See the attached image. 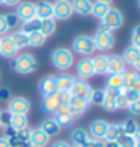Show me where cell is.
I'll use <instances>...</instances> for the list:
<instances>
[{"instance_id":"obj_26","label":"cell","mask_w":140,"mask_h":147,"mask_svg":"<svg viewBox=\"0 0 140 147\" xmlns=\"http://www.w3.org/2000/svg\"><path fill=\"white\" fill-rule=\"evenodd\" d=\"M93 69H95V75H105L107 74V56L105 54H98L92 57Z\"/></svg>"},{"instance_id":"obj_54","label":"cell","mask_w":140,"mask_h":147,"mask_svg":"<svg viewBox=\"0 0 140 147\" xmlns=\"http://www.w3.org/2000/svg\"><path fill=\"white\" fill-rule=\"evenodd\" d=\"M105 147H119L116 141H105Z\"/></svg>"},{"instance_id":"obj_45","label":"cell","mask_w":140,"mask_h":147,"mask_svg":"<svg viewBox=\"0 0 140 147\" xmlns=\"http://www.w3.org/2000/svg\"><path fill=\"white\" fill-rule=\"evenodd\" d=\"M9 32V27L6 24V20H5V15L0 14V36H6Z\"/></svg>"},{"instance_id":"obj_57","label":"cell","mask_w":140,"mask_h":147,"mask_svg":"<svg viewBox=\"0 0 140 147\" xmlns=\"http://www.w3.org/2000/svg\"><path fill=\"white\" fill-rule=\"evenodd\" d=\"M136 138H137V141H140V128H139V131L136 134Z\"/></svg>"},{"instance_id":"obj_51","label":"cell","mask_w":140,"mask_h":147,"mask_svg":"<svg viewBox=\"0 0 140 147\" xmlns=\"http://www.w3.org/2000/svg\"><path fill=\"white\" fill-rule=\"evenodd\" d=\"M20 3H21V0H5V2H3L5 6H17Z\"/></svg>"},{"instance_id":"obj_9","label":"cell","mask_w":140,"mask_h":147,"mask_svg":"<svg viewBox=\"0 0 140 147\" xmlns=\"http://www.w3.org/2000/svg\"><path fill=\"white\" fill-rule=\"evenodd\" d=\"M71 93H72V96H77V98L89 101L90 93H92V87L88 83V80L74 78V83H72V87H71Z\"/></svg>"},{"instance_id":"obj_39","label":"cell","mask_w":140,"mask_h":147,"mask_svg":"<svg viewBox=\"0 0 140 147\" xmlns=\"http://www.w3.org/2000/svg\"><path fill=\"white\" fill-rule=\"evenodd\" d=\"M5 20H6V24H8L9 30L11 29H17L20 24H21V21L18 20V17L15 14H5Z\"/></svg>"},{"instance_id":"obj_58","label":"cell","mask_w":140,"mask_h":147,"mask_svg":"<svg viewBox=\"0 0 140 147\" xmlns=\"http://www.w3.org/2000/svg\"><path fill=\"white\" fill-rule=\"evenodd\" d=\"M3 2H5V0H0V5H3Z\"/></svg>"},{"instance_id":"obj_52","label":"cell","mask_w":140,"mask_h":147,"mask_svg":"<svg viewBox=\"0 0 140 147\" xmlns=\"http://www.w3.org/2000/svg\"><path fill=\"white\" fill-rule=\"evenodd\" d=\"M0 147H11V146H9V143H8V140H6V137H5V135H2V137H0Z\"/></svg>"},{"instance_id":"obj_6","label":"cell","mask_w":140,"mask_h":147,"mask_svg":"<svg viewBox=\"0 0 140 147\" xmlns=\"http://www.w3.org/2000/svg\"><path fill=\"white\" fill-rule=\"evenodd\" d=\"M74 14L72 11L71 0H56L53 3V18L59 20V21H66Z\"/></svg>"},{"instance_id":"obj_7","label":"cell","mask_w":140,"mask_h":147,"mask_svg":"<svg viewBox=\"0 0 140 147\" xmlns=\"http://www.w3.org/2000/svg\"><path fill=\"white\" fill-rule=\"evenodd\" d=\"M30 101L24 96H15V98H11L8 101V113L11 114H23V116H27L29 111H30Z\"/></svg>"},{"instance_id":"obj_19","label":"cell","mask_w":140,"mask_h":147,"mask_svg":"<svg viewBox=\"0 0 140 147\" xmlns=\"http://www.w3.org/2000/svg\"><path fill=\"white\" fill-rule=\"evenodd\" d=\"M71 141H72V146H75V147H88L90 137L86 129L75 128L71 131Z\"/></svg>"},{"instance_id":"obj_56","label":"cell","mask_w":140,"mask_h":147,"mask_svg":"<svg viewBox=\"0 0 140 147\" xmlns=\"http://www.w3.org/2000/svg\"><path fill=\"white\" fill-rule=\"evenodd\" d=\"M97 2H103V3H109V5H111L113 0H97Z\"/></svg>"},{"instance_id":"obj_23","label":"cell","mask_w":140,"mask_h":147,"mask_svg":"<svg viewBox=\"0 0 140 147\" xmlns=\"http://www.w3.org/2000/svg\"><path fill=\"white\" fill-rule=\"evenodd\" d=\"M57 80V89L59 92H71L72 83H74V77L68 72H62L56 77Z\"/></svg>"},{"instance_id":"obj_20","label":"cell","mask_w":140,"mask_h":147,"mask_svg":"<svg viewBox=\"0 0 140 147\" xmlns=\"http://www.w3.org/2000/svg\"><path fill=\"white\" fill-rule=\"evenodd\" d=\"M29 143L35 147H47L50 144V137L41 129V128H35L30 132V140Z\"/></svg>"},{"instance_id":"obj_61","label":"cell","mask_w":140,"mask_h":147,"mask_svg":"<svg viewBox=\"0 0 140 147\" xmlns=\"http://www.w3.org/2000/svg\"><path fill=\"white\" fill-rule=\"evenodd\" d=\"M137 48H139V50H140V44H139V45H137Z\"/></svg>"},{"instance_id":"obj_63","label":"cell","mask_w":140,"mask_h":147,"mask_svg":"<svg viewBox=\"0 0 140 147\" xmlns=\"http://www.w3.org/2000/svg\"><path fill=\"white\" fill-rule=\"evenodd\" d=\"M71 147H75V146H71Z\"/></svg>"},{"instance_id":"obj_37","label":"cell","mask_w":140,"mask_h":147,"mask_svg":"<svg viewBox=\"0 0 140 147\" xmlns=\"http://www.w3.org/2000/svg\"><path fill=\"white\" fill-rule=\"evenodd\" d=\"M104 89H92V93H90V98H89V102L93 104V105H103L104 102Z\"/></svg>"},{"instance_id":"obj_49","label":"cell","mask_w":140,"mask_h":147,"mask_svg":"<svg viewBox=\"0 0 140 147\" xmlns=\"http://www.w3.org/2000/svg\"><path fill=\"white\" fill-rule=\"evenodd\" d=\"M88 147H105V141L104 140H93V138H90Z\"/></svg>"},{"instance_id":"obj_10","label":"cell","mask_w":140,"mask_h":147,"mask_svg":"<svg viewBox=\"0 0 140 147\" xmlns=\"http://www.w3.org/2000/svg\"><path fill=\"white\" fill-rule=\"evenodd\" d=\"M15 15L18 17V20L21 23L29 21L32 18H36V5L33 2H21L20 5H17Z\"/></svg>"},{"instance_id":"obj_42","label":"cell","mask_w":140,"mask_h":147,"mask_svg":"<svg viewBox=\"0 0 140 147\" xmlns=\"http://www.w3.org/2000/svg\"><path fill=\"white\" fill-rule=\"evenodd\" d=\"M0 125H2V129L9 128L11 126V113L2 110V114H0Z\"/></svg>"},{"instance_id":"obj_15","label":"cell","mask_w":140,"mask_h":147,"mask_svg":"<svg viewBox=\"0 0 140 147\" xmlns=\"http://www.w3.org/2000/svg\"><path fill=\"white\" fill-rule=\"evenodd\" d=\"M69 107H71V114H72V117H74V120H77V119H80L86 111L89 110L90 102L86 101V99L72 96V99L69 101Z\"/></svg>"},{"instance_id":"obj_43","label":"cell","mask_w":140,"mask_h":147,"mask_svg":"<svg viewBox=\"0 0 140 147\" xmlns=\"http://www.w3.org/2000/svg\"><path fill=\"white\" fill-rule=\"evenodd\" d=\"M140 44V24H137L131 32V45L137 47Z\"/></svg>"},{"instance_id":"obj_53","label":"cell","mask_w":140,"mask_h":147,"mask_svg":"<svg viewBox=\"0 0 140 147\" xmlns=\"http://www.w3.org/2000/svg\"><path fill=\"white\" fill-rule=\"evenodd\" d=\"M133 68H134V71L137 72V74H140V57L134 62V65H133Z\"/></svg>"},{"instance_id":"obj_1","label":"cell","mask_w":140,"mask_h":147,"mask_svg":"<svg viewBox=\"0 0 140 147\" xmlns=\"http://www.w3.org/2000/svg\"><path fill=\"white\" fill-rule=\"evenodd\" d=\"M51 65L57 71L66 72L74 66V53L66 47H59L51 53Z\"/></svg>"},{"instance_id":"obj_38","label":"cell","mask_w":140,"mask_h":147,"mask_svg":"<svg viewBox=\"0 0 140 147\" xmlns=\"http://www.w3.org/2000/svg\"><path fill=\"white\" fill-rule=\"evenodd\" d=\"M121 93L124 95L126 104L134 102V101H137V99H140V95H139V93H136L134 90H131L130 87H124V89H121Z\"/></svg>"},{"instance_id":"obj_60","label":"cell","mask_w":140,"mask_h":147,"mask_svg":"<svg viewBox=\"0 0 140 147\" xmlns=\"http://www.w3.org/2000/svg\"><path fill=\"white\" fill-rule=\"evenodd\" d=\"M0 114H2V110H0ZM0 129H2V125H0Z\"/></svg>"},{"instance_id":"obj_21","label":"cell","mask_w":140,"mask_h":147,"mask_svg":"<svg viewBox=\"0 0 140 147\" xmlns=\"http://www.w3.org/2000/svg\"><path fill=\"white\" fill-rule=\"evenodd\" d=\"M71 5H72V11L75 14L82 15V17H88L92 12L93 2L92 0H71Z\"/></svg>"},{"instance_id":"obj_11","label":"cell","mask_w":140,"mask_h":147,"mask_svg":"<svg viewBox=\"0 0 140 147\" xmlns=\"http://www.w3.org/2000/svg\"><path fill=\"white\" fill-rule=\"evenodd\" d=\"M38 90L42 96H48V95H54L59 92L57 89V80L54 75H47L44 78L39 80L38 83Z\"/></svg>"},{"instance_id":"obj_47","label":"cell","mask_w":140,"mask_h":147,"mask_svg":"<svg viewBox=\"0 0 140 147\" xmlns=\"http://www.w3.org/2000/svg\"><path fill=\"white\" fill-rule=\"evenodd\" d=\"M9 99H11L9 89H6V87H0V102H8Z\"/></svg>"},{"instance_id":"obj_22","label":"cell","mask_w":140,"mask_h":147,"mask_svg":"<svg viewBox=\"0 0 140 147\" xmlns=\"http://www.w3.org/2000/svg\"><path fill=\"white\" fill-rule=\"evenodd\" d=\"M36 5V18L39 20H47L53 18V3L48 0H39Z\"/></svg>"},{"instance_id":"obj_41","label":"cell","mask_w":140,"mask_h":147,"mask_svg":"<svg viewBox=\"0 0 140 147\" xmlns=\"http://www.w3.org/2000/svg\"><path fill=\"white\" fill-rule=\"evenodd\" d=\"M121 75H122V80H124V86H125V87H128V84L139 75V74H137L134 69H131V71H126V69H125Z\"/></svg>"},{"instance_id":"obj_13","label":"cell","mask_w":140,"mask_h":147,"mask_svg":"<svg viewBox=\"0 0 140 147\" xmlns=\"http://www.w3.org/2000/svg\"><path fill=\"white\" fill-rule=\"evenodd\" d=\"M18 54V48L12 41L11 35H6L0 38V56L6 59H14Z\"/></svg>"},{"instance_id":"obj_2","label":"cell","mask_w":140,"mask_h":147,"mask_svg":"<svg viewBox=\"0 0 140 147\" xmlns=\"http://www.w3.org/2000/svg\"><path fill=\"white\" fill-rule=\"evenodd\" d=\"M11 66L15 72L21 74V75H29L38 69V60L30 53H23V54H17L12 59Z\"/></svg>"},{"instance_id":"obj_55","label":"cell","mask_w":140,"mask_h":147,"mask_svg":"<svg viewBox=\"0 0 140 147\" xmlns=\"http://www.w3.org/2000/svg\"><path fill=\"white\" fill-rule=\"evenodd\" d=\"M20 147H35V146H32L30 143H24V144H21Z\"/></svg>"},{"instance_id":"obj_18","label":"cell","mask_w":140,"mask_h":147,"mask_svg":"<svg viewBox=\"0 0 140 147\" xmlns=\"http://www.w3.org/2000/svg\"><path fill=\"white\" fill-rule=\"evenodd\" d=\"M125 62L122 56L119 54H110L107 56V75L109 74H122L125 71Z\"/></svg>"},{"instance_id":"obj_30","label":"cell","mask_w":140,"mask_h":147,"mask_svg":"<svg viewBox=\"0 0 140 147\" xmlns=\"http://www.w3.org/2000/svg\"><path fill=\"white\" fill-rule=\"evenodd\" d=\"M111 8V6L109 3H103V2H93L92 5V12H90V15H93L95 18H98L99 21L104 18V15L109 12V9Z\"/></svg>"},{"instance_id":"obj_50","label":"cell","mask_w":140,"mask_h":147,"mask_svg":"<svg viewBox=\"0 0 140 147\" xmlns=\"http://www.w3.org/2000/svg\"><path fill=\"white\" fill-rule=\"evenodd\" d=\"M51 147H71V144L68 141H65V140H57L56 143H53Z\"/></svg>"},{"instance_id":"obj_25","label":"cell","mask_w":140,"mask_h":147,"mask_svg":"<svg viewBox=\"0 0 140 147\" xmlns=\"http://www.w3.org/2000/svg\"><path fill=\"white\" fill-rule=\"evenodd\" d=\"M122 135H124V129L121 123H109L104 141H118V138Z\"/></svg>"},{"instance_id":"obj_34","label":"cell","mask_w":140,"mask_h":147,"mask_svg":"<svg viewBox=\"0 0 140 147\" xmlns=\"http://www.w3.org/2000/svg\"><path fill=\"white\" fill-rule=\"evenodd\" d=\"M47 41V38L42 35L41 32H33L29 35V47H35V48H39L42 47Z\"/></svg>"},{"instance_id":"obj_35","label":"cell","mask_w":140,"mask_h":147,"mask_svg":"<svg viewBox=\"0 0 140 147\" xmlns=\"http://www.w3.org/2000/svg\"><path fill=\"white\" fill-rule=\"evenodd\" d=\"M118 146L119 147H136L137 146V138L136 135H128V134H124L122 137L118 138Z\"/></svg>"},{"instance_id":"obj_32","label":"cell","mask_w":140,"mask_h":147,"mask_svg":"<svg viewBox=\"0 0 140 147\" xmlns=\"http://www.w3.org/2000/svg\"><path fill=\"white\" fill-rule=\"evenodd\" d=\"M39 26H41V20L39 18H32V20H29V21L21 23V29L20 30L30 35V33H33V32H39Z\"/></svg>"},{"instance_id":"obj_40","label":"cell","mask_w":140,"mask_h":147,"mask_svg":"<svg viewBox=\"0 0 140 147\" xmlns=\"http://www.w3.org/2000/svg\"><path fill=\"white\" fill-rule=\"evenodd\" d=\"M126 110H128V113L131 116L140 117V99H137V101H134V102L126 104Z\"/></svg>"},{"instance_id":"obj_16","label":"cell","mask_w":140,"mask_h":147,"mask_svg":"<svg viewBox=\"0 0 140 147\" xmlns=\"http://www.w3.org/2000/svg\"><path fill=\"white\" fill-rule=\"evenodd\" d=\"M104 93H105V96H104V102H103V108L107 111V113H113V111H116V99L118 96L121 95V90L119 89H111V87H105L104 89Z\"/></svg>"},{"instance_id":"obj_31","label":"cell","mask_w":140,"mask_h":147,"mask_svg":"<svg viewBox=\"0 0 140 147\" xmlns=\"http://www.w3.org/2000/svg\"><path fill=\"white\" fill-rule=\"evenodd\" d=\"M11 38H12V41H14V44L17 45L18 50L29 47V35H27V33H24L21 30H17V32H14L11 35Z\"/></svg>"},{"instance_id":"obj_36","label":"cell","mask_w":140,"mask_h":147,"mask_svg":"<svg viewBox=\"0 0 140 147\" xmlns=\"http://www.w3.org/2000/svg\"><path fill=\"white\" fill-rule=\"evenodd\" d=\"M122 125V129H124V134H128V135H136L137 131H139V123L136 122L134 119H128L125 122L121 123Z\"/></svg>"},{"instance_id":"obj_46","label":"cell","mask_w":140,"mask_h":147,"mask_svg":"<svg viewBox=\"0 0 140 147\" xmlns=\"http://www.w3.org/2000/svg\"><path fill=\"white\" fill-rule=\"evenodd\" d=\"M128 87H130L131 90H134L136 93H139V95H140V75H137L134 80H133V81L128 84Z\"/></svg>"},{"instance_id":"obj_3","label":"cell","mask_w":140,"mask_h":147,"mask_svg":"<svg viewBox=\"0 0 140 147\" xmlns=\"http://www.w3.org/2000/svg\"><path fill=\"white\" fill-rule=\"evenodd\" d=\"M92 39H93V44H95V50L101 51V53L111 50L113 47H115V42H116L113 32L105 30L103 27H98V30L95 32V35L92 36Z\"/></svg>"},{"instance_id":"obj_62","label":"cell","mask_w":140,"mask_h":147,"mask_svg":"<svg viewBox=\"0 0 140 147\" xmlns=\"http://www.w3.org/2000/svg\"><path fill=\"white\" fill-rule=\"evenodd\" d=\"M139 6H140V0H139Z\"/></svg>"},{"instance_id":"obj_48","label":"cell","mask_w":140,"mask_h":147,"mask_svg":"<svg viewBox=\"0 0 140 147\" xmlns=\"http://www.w3.org/2000/svg\"><path fill=\"white\" fill-rule=\"evenodd\" d=\"M59 96H60L62 104H69V101L72 99V93L71 92H59Z\"/></svg>"},{"instance_id":"obj_27","label":"cell","mask_w":140,"mask_h":147,"mask_svg":"<svg viewBox=\"0 0 140 147\" xmlns=\"http://www.w3.org/2000/svg\"><path fill=\"white\" fill-rule=\"evenodd\" d=\"M47 135H48L50 138H53V137H57L59 134H60V128H59V125L54 122V119H47V120H44V122L41 123V126H39Z\"/></svg>"},{"instance_id":"obj_12","label":"cell","mask_w":140,"mask_h":147,"mask_svg":"<svg viewBox=\"0 0 140 147\" xmlns=\"http://www.w3.org/2000/svg\"><path fill=\"white\" fill-rule=\"evenodd\" d=\"M75 71L78 78L82 80H89L95 75V69H93V63L90 57H83L82 60H78L75 65Z\"/></svg>"},{"instance_id":"obj_28","label":"cell","mask_w":140,"mask_h":147,"mask_svg":"<svg viewBox=\"0 0 140 147\" xmlns=\"http://www.w3.org/2000/svg\"><path fill=\"white\" fill-rule=\"evenodd\" d=\"M56 20L54 18H47V20H41V26H39V32L42 33L45 38L53 36L56 33Z\"/></svg>"},{"instance_id":"obj_8","label":"cell","mask_w":140,"mask_h":147,"mask_svg":"<svg viewBox=\"0 0 140 147\" xmlns=\"http://www.w3.org/2000/svg\"><path fill=\"white\" fill-rule=\"evenodd\" d=\"M53 119H54V122L59 125L60 129L69 128V126H72V123L75 122L74 117H72V114H71L69 104H62L60 107H59V110L53 114Z\"/></svg>"},{"instance_id":"obj_59","label":"cell","mask_w":140,"mask_h":147,"mask_svg":"<svg viewBox=\"0 0 140 147\" xmlns=\"http://www.w3.org/2000/svg\"><path fill=\"white\" fill-rule=\"evenodd\" d=\"M136 147H140V141H139V143H137V146H136Z\"/></svg>"},{"instance_id":"obj_24","label":"cell","mask_w":140,"mask_h":147,"mask_svg":"<svg viewBox=\"0 0 140 147\" xmlns=\"http://www.w3.org/2000/svg\"><path fill=\"white\" fill-rule=\"evenodd\" d=\"M9 128L12 131H23L26 128H29V119L27 116H23V114H11V126Z\"/></svg>"},{"instance_id":"obj_4","label":"cell","mask_w":140,"mask_h":147,"mask_svg":"<svg viewBox=\"0 0 140 147\" xmlns=\"http://www.w3.org/2000/svg\"><path fill=\"white\" fill-rule=\"evenodd\" d=\"M95 51V44L89 35H78L72 39V53L80 54L83 57H89Z\"/></svg>"},{"instance_id":"obj_14","label":"cell","mask_w":140,"mask_h":147,"mask_svg":"<svg viewBox=\"0 0 140 147\" xmlns=\"http://www.w3.org/2000/svg\"><path fill=\"white\" fill-rule=\"evenodd\" d=\"M109 123L105 122L104 119H97L89 125V137L93 140H104L105 132H107Z\"/></svg>"},{"instance_id":"obj_29","label":"cell","mask_w":140,"mask_h":147,"mask_svg":"<svg viewBox=\"0 0 140 147\" xmlns=\"http://www.w3.org/2000/svg\"><path fill=\"white\" fill-rule=\"evenodd\" d=\"M140 57V50L137 48V47L134 45H130V47H126V48L124 50V54H122V59H124V62L125 65H134V62Z\"/></svg>"},{"instance_id":"obj_5","label":"cell","mask_w":140,"mask_h":147,"mask_svg":"<svg viewBox=\"0 0 140 147\" xmlns=\"http://www.w3.org/2000/svg\"><path fill=\"white\" fill-rule=\"evenodd\" d=\"M124 14L119 9L116 8H110L109 12L104 15V18L101 20V26L99 27H103L105 30H118V29H121L122 26H124Z\"/></svg>"},{"instance_id":"obj_33","label":"cell","mask_w":140,"mask_h":147,"mask_svg":"<svg viewBox=\"0 0 140 147\" xmlns=\"http://www.w3.org/2000/svg\"><path fill=\"white\" fill-rule=\"evenodd\" d=\"M105 84H107V87L119 89V90L125 87V86H124V80H122V75H121V74H109Z\"/></svg>"},{"instance_id":"obj_44","label":"cell","mask_w":140,"mask_h":147,"mask_svg":"<svg viewBox=\"0 0 140 147\" xmlns=\"http://www.w3.org/2000/svg\"><path fill=\"white\" fill-rule=\"evenodd\" d=\"M30 132H32L30 128H26V129H23V131H18V132H17L20 141H21L23 144H24V143H29V140H30Z\"/></svg>"},{"instance_id":"obj_17","label":"cell","mask_w":140,"mask_h":147,"mask_svg":"<svg viewBox=\"0 0 140 147\" xmlns=\"http://www.w3.org/2000/svg\"><path fill=\"white\" fill-rule=\"evenodd\" d=\"M60 105H62V101H60V96H59V92L54 93V95L42 96L41 107H42V110L47 113V114H54Z\"/></svg>"}]
</instances>
